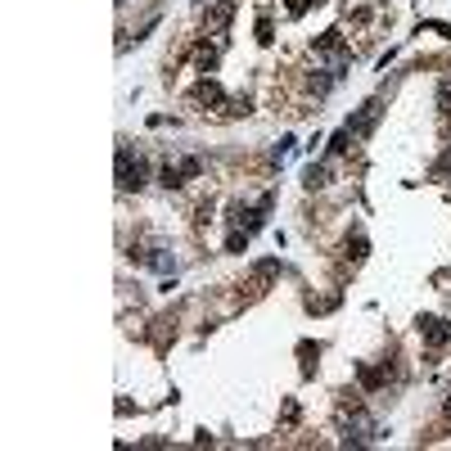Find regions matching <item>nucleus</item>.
Returning <instances> with one entry per match:
<instances>
[{"label":"nucleus","instance_id":"obj_1","mask_svg":"<svg viewBox=\"0 0 451 451\" xmlns=\"http://www.w3.org/2000/svg\"><path fill=\"white\" fill-rule=\"evenodd\" d=\"M140 176H145L140 158L131 162V149H118V185H122V190H131V185H140Z\"/></svg>","mask_w":451,"mask_h":451},{"label":"nucleus","instance_id":"obj_2","mask_svg":"<svg viewBox=\"0 0 451 451\" xmlns=\"http://www.w3.org/2000/svg\"><path fill=\"white\" fill-rule=\"evenodd\" d=\"M419 334H424V343L442 348V343L451 339V325H447V321H438V316H429V321H419Z\"/></svg>","mask_w":451,"mask_h":451},{"label":"nucleus","instance_id":"obj_3","mask_svg":"<svg viewBox=\"0 0 451 451\" xmlns=\"http://www.w3.org/2000/svg\"><path fill=\"white\" fill-rule=\"evenodd\" d=\"M447 415H451V402H447Z\"/></svg>","mask_w":451,"mask_h":451}]
</instances>
